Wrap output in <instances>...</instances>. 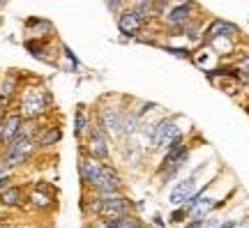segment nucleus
Here are the masks:
<instances>
[{"mask_svg":"<svg viewBox=\"0 0 249 228\" xmlns=\"http://www.w3.org/2000/svg\"><path fill=\"white\" fill-rule=\"evenodd\" d=\"M21 124H23V118L18 111H9L2 123H0V148H5L9 140H14L21 132Z\"/></svg>","mask_w":249,"mask_h":228,"instance_id":"nucleus-11","label":"nucleus"},{"mask_svg":"<svg viewBox=\"0 0 249 228\" xmlns=\"http://www.w3.org/2000/svg\"><path fill=\"white\" fill-rule=\"evenodd\" d=\"M23 201H26L23 187H18V184H9L7 189L0 192V205H5V208H18V205H23Z\"/></svg>","mask_w":249,"mask_h":228,"instance_id":"nucleus-16","label":"nucleus"},{"mask_svg":"<svg viewBox=\"0 0 249 228\" xmlns=\"http://www.w3.org/2000/svg\"><path fill=\"white\" fill-rule=\"evenodd\" d=\"M90 115H88V111L83 108V106H79L76 108V113H74V136L76 139H83V136H88V132H90Z\"/></svg>","mask_w":249,"mask_h":228,"instance_id":"nucleus-19","label":"nucleus"},{"mask_svg":"<svg viewBox=\"0 0 249 228\" xmlns=\"http://www.w3.org/2000/svg\"><path fill=\"white\" fill-rule=\"evenodd\" d=\"M26 49L30 53H33V55H35L37 60H44V62H51L49 60V58H46L44 53H46V49H44V44H42V42H37V39H28L26 42Z\"/></svg>","mask_w":249,"mask_h":228,"instance_id":"nucleus-23","label":"nucleus"},{"mask_svg":"<svg viewBox=\"0 0 249 228\" xmlns=\"http://www.w3.org/2000/svg\"><path fill=\"white\" fill-rule=\"evenodd\" d=\"M136 203L129 198V196H120L116 201L102 203V210H99L97 219L104 221H113V219H123V217H129V214H136Z\"/></svg>","mask_w":249,"mask_h":228,"instance_id":"nucleus-6","label":"nucleus"},{"mask_svg":"<svg viewBox=\"0 0 249 228\" xmlns=\"http://www.w3.org/2000/svg\"><path fill=\"white\" fill-rule=\"evenodd\" d=\"M213 228H235V221L229 219V221H217Z\"/></svg>","mask_w":249,"mask_h":228,"instance_id":"nucleus-25","label":"nucleus"},{"mask_svg":"<svg viewBox=\"0 0 249 228\" xmlns=\"http://www.w3.org/2000/svg\"><path fill=\"white\" fill-rule=\"evenodd\" d=\"M120 118H123V111L116 108V106L102 104L97 108V123L108 139H116V140L123 139V134H120Z\"/></svg>","mask_w":249,"mask_h":228,"instance_id":"nucleus-5","label":"nucleus"},{"mask_svg":"<svg viewBox=\"0 0 249 228\" xmlns=\"http://www.w3.org/2000/svg\"><path fill=\"white\" fill-rule=\"evenodd\" d=\"M180 127H178V118L176 115H164L160 120H152V132H150V150L152 152H166L169 145L176 139H180Z\"/></svg>","mask_w":249,"mask_h":228,"instance_id":"nucleus-1","label":"nucleus"},{"mask_svg":"<svg viewBox=\"0 0 249 228\" xmlns=\"http://www.w3.org/2000/svg\"><path fill=\"white\" fill-rule=\"evenodd\" d=\"M102 161H97L95 157H90V155H86L83 150H81V159H79V175H81V182H83V187H92V184L97 182L99 173H102Z\"/></svg>","mask_w":249,"mask_h":228,"instance_id":"nucleus-9","label":"nucleus"},{"mask_svg":"<svg viewBox=\"0 0 249 228\" xmlns=\"http://www.w3.org/2000/svg\"><path fill=\"white\" fill-rule=\"evenodd\" d=\"M235 33V26L231 23H226V21H214L213 26L208 28V42H214V39H219V37H231Z\"/></svg>","mask_w":249,"mask_h":228,"instance_id":"nucleus-21","label":"nucleus"},{"mask_svg":"<svg viewBox=\"0 0 249 228\" xmlns=\"http://www.w3.org/2000/svg\"><path fill=\"white\" fill-rule=\"evenodd\" d=\"M155 226H157V228H166V226H164V221H161V217H160V214L155 217Z\"/></svg>","mask_w":249,"mask_h":228,"instance_id":"nucleus-29","label":"nucleus"},{"mask_svg":"<svg viewBox=\"0 0 249 228\" xmlns=\"http://www.w3.org/2000/svg\"><path fill=\"white\" fill-rule=\"evenodd\" d=\"M187 219H189V212L185 208H178V210L171 212V224H176V226H185Z\"/></svg>","mask_w":249,"mask_h":228,"instance_id":"nucleus-24","label":"nucleus"},{"mask_svg":"<svg viewBox=\"0 0 249 228\" xmlns=\"http://www.w3.org/2000/svg\"><path fill=\"white\" fill-rule=\"evenodd\" d=\"M192 14H194V2H178V5H171L169 12H164V23L169 26V30L173 28H182L187 23H192Z\"/></svg>","mask_w":249,"mask_h":228,"instance_id":"nucleus-8","label":"nucleus"},{"mask_svg":"<svg viewBox=\"0 0 249 228\" xmlns=\"http://www.w3.org/2000/svg\"><path fill=\"white\" fill-rule=\"evenodd\" d=\"M90 192L95 193H104V192H123V175L111 161L102 166V173H99L97 182L90 187Z\"/></svg>","mask_w":249,"mask_h":228,"instance_id":"nucleus-7","label":"nucleus"},{"mask_svg":"<svg viewBox=\"0 0 249 228\" xmlns=\"http://www.w3.org/2000/svg\"><path fill=\"white\" fill-rule=\"evenodd\" d=\"M37 148H53L62 140V129L55 127V124H49V127H42L39 134L35 136Z\"/></svg>","mask_w":249,"mask_h":228,"instance_id":"nucleus-15","label":"nucleus"},{"mask_svg":"<svg viewBox=\"0 0 249 228\" xmlns=\"http://www.w3.org/2000/svg\"><path fill=\"white\" fill-rule=\"evenodd\" d=\"M0 228H12V226H9L7 221H0Z\"/></svg>","mask_w":249,"mask_h":228,"instance_id":"nucleus-30","label":"nucleus"},{"mask_svg":"<svg viewBox=\"0 0 249 228\" xmlns=\"http://www.w3.org/2000/svg\"><path fill=\"white\" fill-rule=\"evenodd\" d=\"M120 152H123L124 161H127V164H132V166H136V164H139V159L143 157L141 148H139V145H134V143H124Z\"/></svg>","mask_w":249,"mask_h":228,"instance_id":"nucleus-22","label":"nucleus"},{"mask_svg":"<svg viewBox=\"0 0 249 228\" xmlns=\"http://www.w3.org/2000/svg\"><path fill=\"white\" fill-rule=\"evenodd\" d=\"M28 203H30V208H35V210H51L53 208V193H46V192H33L28 193Z\"/></svg>","mask_w":249,"mask_h":228,"instance_id":"nucleus-20","label":"nucleus"},{"mask_svg":"<svg viewBox=\"0 0 249 228\" xmlns=\"http://www.w3.org/2000/svg\"><path fill=\"white\" fill-rule=\"evenodd\" d=\"M51 102L53 99H51V92L46 88H30V90H26V95L21 97L18 113H21L23 120H39L49 111Z\"/></svg>","mask_w":249,"mask_h":228,"instance_id":"nucleus-2","label":"nucleus"},{"mask_svg":"<svg viewBox=\"0 0 249 228\" xmlns=\"http://www.w3.org/2000/svg\"><path fill=\"white\" fill-rule=\"evenodd\" d=\"M37 150V140L35 139H23L17 136L14 140H9L7 145L2 148V155H21V157H33V152Z\"/></svg>","mask_w":249,"mask_h":228,"instance_id":"nucleus-14","label":"nucleus"},{"mask_svg":"<svg viewBox=\"0 0 249 228\" xmlns=\"http://www.w3.org/2000/svg\"><path fill=\"white\" fill-rule=\"evenodd\" d=\"M17 90H18V76L14 71H9V74H5L2 81H0V99L9 104L12 97L17 95Z\"/></svg>","mask_w":249,"mask_h":228,"instance_id":"nucleus-18","label":"nucleus"},{"mask_svg":"<svg viewBox=\"0 0 249 228\" xmlns=\"http://www.w3.org/2000/svg\"><path fill=\"white\" fill-rule=\"evenodd\" d=\"M185 157H189V145L185 143V136H180V139L173 140L169 145V150L164 152V157H161V161H160V173L169 171L171 166H176V164L182 161Z\"/></svg>","mask_w":249,"mask_h":228,"instance_id":"nucleus-10","label":"nucleus"},{"mask_svg":"<svg viewBox=\"0 0 249 228\" xmlns=\"http://www.w3.org/2000/svg\"><path fill=\"white\" fill-rule=\"evenodd\" d=\"M107 7L111 9V12H118V9H120V12H124V9H127V7L123 5V2H108Z\"/></svg>","mask_w":249,"mask_h":228,"instance_id":"nucleus-27","label":"nucleus"},{"mask_svg":"<svg viewBox=\"0 0 249 228\" xmlns=\"http://www.w3.org/2000/svg\"><path fill=\"white\" fill-rule=\"evenodd\" d=\"M240 70L249 74V58H242V60H240Z\"/></svg>","mask_w":249,"mask_h":228,"instance_id":"nucleus-28","label":"nucleus"},{"mask_svg":"<svg viewBox=\"0 0 249 228\" xmlns=\"http://www.w3.org/2000/svg\"><path fill=\"white\" fill-rule=\"evenodd\" d=\"M9 182H12V173H9V175H2V177H0V192H2V189H7Z\"/></svg>","mask_w":249,"mask_h":228,"instance_id":"nucleus-26","label":"nucleus"},{"mask_svg":"<svg viewBox=\"0 0 249 228\" xmlns=\"http://www.w3.org/2000/svg\"><path fill=\"white\" fill-rule=\"evenodd\" d=\"M86 155L95 157L102 164H108L111 161V139H108L104 129L99 127L97 118L90 123V132H88V140H86Z\"/></svg>","mask_w":249,"mask_h":228,"instance_id":"nucleus-3","label":"nucleus"},{"mask_svg":"<svg viewBox=\"0 0 249 228\" xmlns=\"http://www.w3.org/2000/svg\"><path fill=\"white\" fill-rule=\"evenodd\" d=\"M145 26V18H141L132 7H127L124 12L118 14V28H120V33L127 37H136L141 33V28Z\"/></svg>","mask_w":249,"mask_h":228,"instance_id":"nucleus-12","label":"nucleus"},{"mask_svg":"<svg viewBox=\"0 0 249 228\" xmlns=\"http://www.w3.org/2000/svg\"><path fill=\"white\" fill-rule=\"evenodd\" d=\"M205 171V164L203 166H198V171H194L192 175H187L185 180H180L173 189L169 192V203L171 205H176V208H182L192 196H194L196 192V182H198V177H201V173Z\"/></svg>","mask_w":249,"mask_h":228,"instance_id":"nucleus-4","label":"nucleus"},{"mask_svg":"<svg viewBox=\"0 0 249 228\" xmlns=\"http://www.w3.org/2000/svg\"><path fill=\"white\" fill-rule=\"evenodd\" d=\"M141 127H143V118L139 115V111L136 108H124L123 118H120V134H123V139H132Z\"/></svg>","mask_w":249,"mask_h":228,"instance_id":"nucleus-13","label":"nucleus"},{"mask_svg":"<svg viewBox=\"0 0 249 228\" xmlns=\"http://www.w3.org/2000/svg\"><path fill=\"white\" fill-rule=\"evenodd\" d=\"M26 30L30 33V37H33V39H42L46 33H51V30H53V23H51V21H46V18L30 17L26 21Z\"/></svg>","mask_w":249,"mask_h":228,"instance_id":"nucleus-17","label":"nucleus"}]
</instances>
